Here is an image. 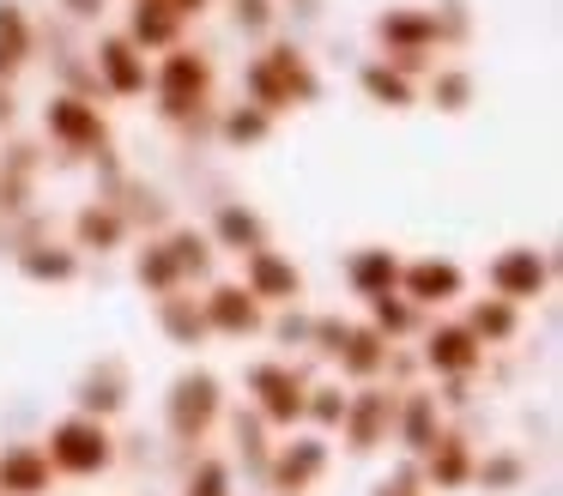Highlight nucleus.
Instances as JSON below:
<instances>
[{
    "label": "nucleus",
    "mask_w": 563,
    "mask_h": 496,
    "mask_svg": "<svg viewBox=\"0 0 563 496\" xmlns=\"http://www.w3.org/2000/svg\"><path fill=\"white\" fill-rule=\"evenodd\" d=\"M430 363H437V370H473V363H478L473 333H461V327H442V333L430 339Z\"/></svg>",
    "instance_id": "obj_14"
},
{
    "label": "nucleus",
    "mask_w": 563,
    "mask_h": 496,
    "mask_svg": "<svg viewBox=\"0 0 563 496\" xmlns=\"http://www.w3.org/2000/svg\"><path fill=\"white\" fill-rule=\"evenodd\" d=\"M207 85H212L207 60L188 55V48H176V55L164 60V73H158V97H164V109H170V115H183L188 103H200V97H207Z\"/></svg>",
    "instance_id": "obj_3"
},
{
    "label": "nucleus",
    "mask_w": 563,
    "mask_h": 496,
    "mask_svg": "<svg viewBox=\"0 0 563 496\" xmlns=\"http://www.w3.org/2000/svg\"><path fill=\"white\" fill-rule=\"evenodd\" d=\"M352 278H357V290H369V297H388V285H394L400 273H394V254L376 249V254H364V261L352 266Z\"/></svg>",
    "instance_id": "obj_17"
},
{
    "label": "nucleus",
    "mask_w": 563,
    "mask_h": 496,
    "mask_svg": "<svg viewBox=\"0 0 563 496\" xmlns=\"http://www.w3.org/2000/svg\"><path fill=\"white\" fill-rule=\"evenodd\" d=\"M212 321H219L224 333L255 327V297H249V290H219V297H212Z\"/></svg>",
    "instance_id": "obj_16"
},
{
    "label": "nucleus",
    "mask_w": 563,
    "mask_h": 496,
    "mask_svg": "<svg viewBox=\"0 0 563 496\" xmlns=\"http://www.w3.org/2000/svg\"><path fill=\"white\" fill-rule=\"evenodd\" d=\"M98 67L103 79H110V91H146V55H140L134 43H103L98 48Z\"/></svg>",
    "instance_id": "obj_11"
},
{
    "label": "nucleus",
    "mask_w": 563,
    "mask_h": 496,
    "mask_svg": "<svg viewBox=\"0 0 563 496\" xmlns=\"http://www.w3.org/2000/svg\"><path fill=\"white\" fill-rule=\"evenodd\" d=\"M316 418H328V423H333V418H345V399L321 394V399H316Z\"/></svg>",
    "instance_id": "obj_30"
},
{
    "label": "nucleus",
    "mask_w": 563,
    "mask_h": 496,
    "mask_svg": "<svg viewBox=\"0 0 563 496\" xmlns=\"http://www.w3.org/2000/svg\"><path fill=\"white\" fill-rule=\"evenodd\" d=\"M261 128H267V115H255V109H236V115L224 121V133H231V140H261Z\"/></svg>",
    "instance_id": "obj_24"
},
{
    "label": "nucleus",
    "mask_w": 563,
    "mask_h": 496,
    "mask_svg": "<svg viewBox=\"0 0 563 496\" xmlns=\"http://www.w3.org/2000/svg\"><path fill=\"white\" fill-rule=\"evenodd\" d=\"M79 230H86V236H98V242H115V218L86 212V218H79Z\"/></svg>",
    "instance_id": "obj_27"
},
{
    "label": "nucleus",
    "mask_w": 563,
    "mask_h": 496,
    "mask_svg": "<svg viewBox=\"0 0 563 496\" xmlns=\"http://www.w3.org/2000/svg\"><path fill=\"white\" fill-rule=\"evenodd\" d=\"M255 394H261V406H267V418H279V423L303 411V382H297L291 370H279V363L255 370Z\"/></svg>",
    "instance_id": "obj_5"
},
{
    "label": "nucleus",
    "mask_w": 563,
    "mask_h": 496,
    "mask_svg": "<svg viewBox=\"0 0 563 496\" xmlns=\"http://www.w3.org/2000/svg\"><path fill=\"white\" fill-rule=\"evenodd\" d=\"M236 19H243V24H261V19H267V0H236Z\"/></svg>",
    "instance_id": "obj_29"
},
{
    "label": "nucleus",
    "mask_w": 563,
    "mask_h": 496,
    "mask_svg": "<svg viewBox=\"0 0 563 496\" xmlns=\"http://www.w3.org/2000/svg\"><path fill=\"white\" fill-rule=\"evenodd\" d=\"M183 31V12L170 0H140L134 7V48H170Z\"/></svg>",
    "instance_id": "obj_8"
},
{
    "label": "nucleus",
    "mask_w": 563,
    "mask_h": 496,
    "mask_svg": "<svg viewBox=\"0 0 563 496\" xmlns=\"http://www.w3.org/2000/svg\"><path fill=\"white\" fill-rule=\"evenodd\" d=\"M376 363H382V339H376V333H357L352 351H345V370L364 375V370H376Z\"/></svg>",
    "instance_id": "obj_21"
},
{
    "label": "nucleus",
    "mask_w": 563,
    "mask_h": 496,
    "mask_svg": "<svg viewBox=\"0 0 563 496\" xmlns=\"http://www.w3.org/2000/svg\"><path fill=\"white\" fill-rule=\"evenodd\" d=\"M316 466H321V448H316V442H297L291 454L279 460V478H285V484H291V491H297V484H303V478H316Z\"/></svg>",
    "instance_id": "obj_19"
},
{
    "label": "nucleus",
    "mask_w": 563,
    "mask_h": 496,
    "mask_svg": "<svg viewBox=\"0 0 563 496\" xmlns=\"http://www.w3.org/2000/svg\"><path fill=\"white\" fill-rule=\"evenodd\" d=\"M388 418V399H369L364 411H357V423H352V436H357V448H369L376 442V423Z\"/></svg>",
    "instance_id": "obj_22"
},
{
    "label": "nucleus",
    "mask_w": 563,
    "mask_h": 496,
    "mask_svg": "<svg viewBox=\"0 0 563 496\" xmlns=\"http://www.w3.org/2000/svg\"><path fill=\"white\" fill-rule=\"evenodd\" d=\"M74 7H79V12H98V7H103V0H74Z\"/></svg>",
    "instance_id": "obj_32"
},
{
    "label": "nucleus",
    "mask_w": 563,
    "mask_h": 496,
    "mask_svg": "<svg viewBox=\"0 0 563 496\" xmlns=\"http://www.w3.org/2000/svg\"><path fill=\"white\" fill-rule=\"evenodd\" d=\"M219 230H224V242H243V249H261V224H255L249 212H236V206L219 218Z\"/></svg>",
    "instance_id": "obj_20"
},
{
    "label": "nucleus",
    "mask_w": 563,
    "mask_h": 496,
    "mask_svg": "<svg viewBox=\"0 0 563 496\" xmlns=\"http://www.w3.org/2000/svg\"><path fill=\"white\" fill-rule=\"evenodd\" d=\"M406 290H412L418 302H449L454 290H461V266H449V261H418L412 273H406Z\"/></svg>",
    "instance_id": "obj_12"
},
{
    "label": "nucleus",
    "mask_w": 563,
    "mask_h": 496,
    "mask_svg": "<svg viewBox=\"0 0 563 496\" xmlns=\"http://www.w3.org/2000/svg\"><path fill=\"white\" fill-rule=\"evenodd\" d=\"M490 285H497L503 297H533V290L545 285V266H539L533 249H515V254H503V261L490 266Z\"/></svg>",
    "instance_id": "obj_10"
},
{
    "label": "nucleus",
    "mask_w": 563,
    "mask_h": 496,
    "mask_svg": "<svg viewBox=\"0 0 563 496\" xmlns=\"http://www.w3.org/2000/svg\"><path fill=\"white\" fill-rule=\"evenodd\" d=\"M364 91L376 97V103H388V109H406V103H412V85H406L394 67H364Z\"/></svg>",
    "instance_id": "obj_18"
},
{
    "label": "nucleus",
    "mask_w": 563,
    "mask_h": 496,
    "mask_svg": "<svg viewBox=\"0 0 563 496\" xmlns=\"http://www.w3.org/2000/svg\"><path fill=\"white\" fill-rule=\"evenodd\" d=\"M49 466H62V472H103L110 466V436H103V423H91V418H67L62 430L49 436Z\"/></svg>",
    "instance_id": "obj_1"
},
{
    "label": "nucleus",
    "mask_w": 563,
    "mask_h": 496,
    "mask_svg": "<svg viewBox=\"0 0 563 496\" xmlns=\"http://www.w3.org/2000/svg\"><path fill=\"white\" fill-rule=\"evenodd\" d=\"M25 273H37V278H67V273H74V261H67V254H31Z\"/></svg>",
    "instance_id": "obj_25"
},
{
    "label": "nucleus",
    "mask_w": 563,
    "mask_h": 496,
    "mask_svg": "<svg viewBox=\"0 0 563 496\" xmlns=\"http://www.w3.org/2000/svg\"><path fill=\"white\" fill-rule=\"evenodd\" d=\"M297 266H285L279 254L267 249H249V297H297Z\"/></svg>",
    "instance_id": "obj_9"
},
{
    "label": "nucleus",
    "mask_w": 563,
    "mask_h": 496,
    "mask_svg": "<svg viewBox=\"0 0 563 496\" xmlns=\"http://www.w3.org/2000/svg\"><path fill=\"white\" fill-rule=\"evenodd\" d=\"M249 85H255V97L267 109L291 103V97H316V79H309V67H303L297 48H273V55H261L255 67H249Z\"/></svg>",
    "instance_id": "obj_2"
},
{
    "label": "nucleus",
    "mask_w": 563,
    "mask_h": 496,
    "mask_svg": "<svg viewBox=\"0 0 563 496\" xmlns=\"http://www.w3.org/2000/svg\"><path fill=\"white\" fill-rule=\"evenodd\" d=\"M376 321L388 327V333H400V327H406V309H400V302H388V297H376Z\"/></svg>",
    "instance_id": "obj_28"
},
{
    "label": "nucleus",
    "mask_w": 563,
    "mask_h": 496,
    "mask_svg": "<svg viewBox=\"0 0 563 496\" xmlns=\"http://www.w3.org/2000/svg\"><path fill=\"white\" fill-rule=\"evenodd\" d=\"M170 7H176V12H183V19H188V12H200V7H207V0H170Z\"/></svg>",
    "instance_id": "obj_31"
},
{
    "label": "nucleus",
    "mask_w": 563,
    "mask_h": 496,
    "mask_svg": "<svg viewBox=\"0 0 563 496\" xmlns=\"http://www.w3.org/2000/svg\"><path fill=\"white\" fill-rule=\"evenodd\" d=\"M382 36L400 43V55H418L424 43H437V19H424V12H388V19H382Z\"/></svg>",
    "instance_id": "obj_13"
},
{
    "label": "nucleus",
    "mask_w": 563,
    "mask_h": 496,
    "mask_svg": "<svg viewBox=\"0 0 563 496\" xmlns=\"http://www.w3.org/2000/svg\"><path fill=\"white\" fill-rule=\"evenodd\" d=\"M25 43H31L25 12H19L13 0H0V73H13L19 60H25Z\"/></svg>",
    "instance_id": "obj_15"
},
{
    "label": "nucleus",
    "mask_w": 563,
    "mask_h": 496,
    "mask_svg": "<svg viewBox=\"0 0 563 496\" xmlns=\"http://www.w3.org/2000/svg\"><path fill=\"white\" fill-rule=\"evenodd\" d=\"M212 406H219V387H212V375H183L176 382V399H170V423L176 430H207V418H212Z\"/></svg>",
    "instance_id": "obj_4"
},
{
    "label": "nucleus",
    "mask_w": 563,
    "mask_h": 496,
    "mask_svg": "<svg viewBox=\"0 0 563 496\" xmlns=\"http://www.w3.org/2000/svg\"><path fill=\"white\" fill-rule=\"evenodd\" d=\"M509 327H515V315H509V309H497V302L473 315V333H490V339H503V333H509Z\"/></svg>",
    "instance_id": "obj_23"
},
{
    "label": "nucleus",
    "mask_w": 563,
    "mask_h": 496,
    "mask_svg": "<svg viewBox=\"0 0 563 496\" xmlns=\"http://www.w3.org/2000/svg\"><path fill=\"white\" fill-rule=\"evenodd\" d=\"M49 133H62L67 145H98L103 140V121L91 103H79V97H55L49 103Z\"/></svg>",
    "instance_id": "obj_7"
},
{
    "label": "nucleus",
    "mask_w": 563,
    "mask_h": 496,
    "mask_svg": "<svg viewBox=\"0 0 563 496\" xmlns=\"http://www.w3.org/2000/svg\"><path fill=\"white\" fill-rule=\"evenodd\" d=\"M43 484H49V454H43V448H13V454H0V491L37 496Z\"/></svg>",
    "instance_id": "obj_6"
},
{
    "label": "nucleus",
    "mask_w": 563,
    "mask_h": 496,
    "mask_svg": "<svg viewBox=\"0 0 563 496\" xmlns=\"http://www.w3.org/2000/svg\"><path fill=\"white\" fill-rule=\"evenodd\" d=\"M188 496H224V466H200V478Z\"/></svg>",
    "instance_id": "obj_26"
}]
</instances>
